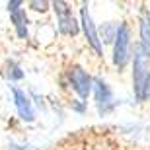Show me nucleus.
<instances>
[{
    "label": "nucleus",
    "mask_w": 150,
    "mask_h": 150,
    "mask_svg": "<svg viewBox=\"0 0 150 150\" xmlns=\"http://www.w3.org/2000/svg\"><path fill=\"white\" fill-rule=\"evenodd\" d=\"M70 78V84H72V88L76 90V94L80 98H88V94L92 92V78H90L88 72H84L80 67H74L68 74Z\"/></svg>",
    "instance_id": "nucleus-4"
},
{
    "label": "nucleus",
    "mask_w": 150,
    "mask_h": 150,
    "mask_svg": "<svg viewBox=\"0 0 150 150\" xmlns=\"http://www.w3.org/2000/svg\"><path fill=\"white\" fill-rule=\"evenodd\" d=\"M31 6H33V10H41V12H43L45 10V6H47V2H31Z\"/></svg>",
    "instance_id": "nucleus-11"
},
{
    "label": "nucleus",
    "mask_w": 150,
    "mask_h": 150,
    "mask_svg": "<svg viewBox=\"0 0 150 150\" xmlns=\"http://www.w3.org/2000/svg\"><path fill=\"white\" fill-rule=\"evenodd\" d=\"M8 76H10L12 80H20V78L23 76V72L20 70V67H18V64H14V62H12L10 67H8Z\"/></svg>",
    "instance_id": "nucleus-10"
},
{
    "label": "nucleus",
    "mask_w": 150,
    "mask_h": 150,
    "mask_svg": "<svg viewBox=\"0 0 150 150\" xmlns=\"http://www.w3.org/2000/svg\"><path fill=\"white\" fill-rule=\"evenodd\" d=\"M150 72H148V57L144 55V51L139 49L134 55V70H133V80H134V94L139 100H144V84L148 80Z\"/></svg>",
    "instance_id": "nucleus-1"
},
{
    "label": "nucleus",
    "mask_w": 150,
    "mask_h": 150,
    "mask_svg": "<svg viewBox=\"0 0 150 150\" xmlns=\"http://www.w3.org/2000/svg\"><path fill=\"white\" fill-rule=\"evenodd\" d=\"M12 92H14V100H16V107H18L20 117H22L23 121H33L35 119V111H33V107H31L29 98L23 94L22 90H18V88H14Z\"/></svg>",
    "instance_id": "nucleus-8"
},
{
    "label": "nucleus",
    "mask_w": 150,
    "mask_h": 150,
    "mask_svg": "<svg viewBox=\"0 0 150 150\" xmlns=\"http://www.w3.org/2000/svg\"><path fill=\"white\" fill-rule=\"evenodd\" d=\"M142 98H150V76H148V80H146V84H144V94H142Z\"/></svg>",
    "instance_id": "nucleus-12"
},
{
    "label": "nucleus",
    "mask_w": 150,
    "mask_h": 150,
    "mask_svg": "<svg viewBox=\"0 0 150 150\" xmlns=\"http://www.w3.org/2000/svg\"><path fill=\"white\" fill-rule=\"evenodd\" d=\"M129 43H131V35H129V28L123 23L115 31V49H113V62L115 67L123 68L129 62Z\"/></svg>",
    "instance_id": "nucleus-2"
},
{
    "label": "nucleus",
    "mask_w": 150,
    "mask_h": 150,
    "mask_svg": "<svg viewBox=\"0 0 150 150\" xmlns=\"http://www.w3.org/2000/svg\"><path fill=\"white\" fill-rule=\"evenodd\" d=\"M92 84H94V88H96V101H98V105H100V111H107V109L111 107V100H113L109 86H107L103 80H100V78L92 80Z\"/></svg>",
    "instance_id": "nucleus-7"
},
{
    "label": "nucleus",
    "mask_w": 150,
    "mask_h": 150,
    "mask_svg": "<svg viewBox=\"0 0 150 150\" xmlns=\"http://www.w3.org/2000/svg\"><path fill=\"white\" fill-rule=\"evenodd\" d=\"M53 8H55L57 16H59V29L67 35H76L78 33V23L74 20L70 8L64 2H53Z\"/></svg>",
    "instance_id": "nucleus-3"
},
{
    "label": "nucleus",
    "mask_w": 150,
    "mask_h": 150,
    "mask_svg": "<svg viewBox=\"0 0 150 150\" xmlns=\"http://www.w3.org/2000/svg\"><path fill=\"white\" fill-rule=\"evenodd\" d=\"M80 16H82V28H84V33H86V39L90 41V45L94 47V51L98 55H101V43H100V37H98V31H96V25L92 22V16L88 12V6L84 4L82 10H80Z\"/></svg>",
    "instance_id": "nucleus-5"
},
{
    "label": "nucleus",
    "mask_w": 150,
    "mask_h": 150,
    "mask_svg": "<svg viewBox=\"0 0 150 150\" xmlns=\"http://www.w3.org/2000/svg\"><path fill=\"white\" fill-rule=\"evenodd\" d=\"M140 37H142V51L144 55L150 57V22L140 20Z\"/></svg>",
    "instance_id": "nucleus-9"
},
{
    "label": "nucleus",
    "mask_w": 150,
    "mask_h": 150,
    "mask_svg": "<svg viewBox=\"0 0 150 150\" xmlns=\"http://www.w3.org/2000/svg\"><path fill=\"white\" fill-rule=\"evenodd\" d=\"M8 10H10L12 22L16 25L18 35L22 39H25L28 37V18H25V12L22 10V2H18V0L10 2V4H8Z\"/></svg>",
    "instance_id": "nucleus-6"
}]
</instances>
